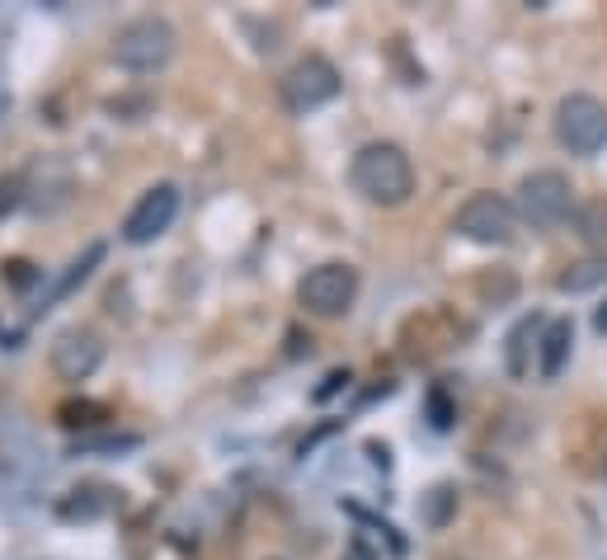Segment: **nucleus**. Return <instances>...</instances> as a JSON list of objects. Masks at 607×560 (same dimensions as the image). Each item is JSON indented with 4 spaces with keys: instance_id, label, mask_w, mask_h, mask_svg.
<instances>
[{
    "instance_id": "12",
    "label": "nucleus",
    "mask_w": 607,
    "mask_h": 560,
    "mask_svg": "<svg viewBox=\"0 0 607 560\" xmlns=\"http://www.w3.org/2000/svg\"><path fill=\"white\" fill-rule=\"evenodd\" d=\"M603 283H607V255H588V259L570 264V269L556 278L560 292H594V288H603Z\"/></svg>"
},
{
    "instance_id": "3",
    "label": "nucleus",
    "mask_w": 607,
    "mask_h": 560,
    "mask_svg": "<svg viewBox=\"0 0 607 560\" xmlns=\"http://www.w3.org/2000/svg\"><path fill=\"white\" fill-rule=\"evenodd\" d=\"M358 298V269L353 264H316L302 283H297V302L306 316H316V320H335V316H349V306Z\"/></svg>"
},
{
    "instance_id": "4",
    "label": "nucleus",
    "mask_w": 607,
    "mask_h": 560,
    "mask_svg": "<svg viewBox=\"0 0 607 560\" xmlns=\"http://www.w3.org/2000/svg\"><path fill=\"white\" fill-rule=\"evenodd\" d=\"M556 142L570 155H598L607 147V104L594 95H565L556 104Z\"/></svg>"
},
{
    "instance_id": "10",
    "label": "nucleus",
    "mask_w": 607,
    "mask_h": 560,
    "mask_svg": "<svg viewBox=\"0 0 607 560\" xmlns=\"http://www.w3.org/2000/svg\"><path fill=\"white\" fill-rule=\"evenodd\" d=\"M570 345H574V325L560 316V320H547L537 335V372L541 377H560V368L570 363Z\"/></svg>"
},
{
    "instance_id": "6",
    "label": "nucleus",
    "mask_w": 607,
    "mask_h": 560,
    "mask_svg": "<svg viewBox=\"0 0 607 560\" xmlns=\"http://www.w3.org/2000/svg\"><path fill=\"white\" fill-rule=\"evenodd\" d=\"M453 231L471 245H509L513 231H518V208L500 194H476L457 208Z\"/></svg>"
},
{
    "instance_id": "7",
    "label": "nucleus",
    "mask_w": 607,
    "mask_h": 560,
    "mask_svg": "<svg viewBox=\"0 0 607 560\" xmlns=\"http://www.w3.org/2000/svg\"><path fill=\"white\" fill-rule=\"evenodd\" d=\"M278 90H283V104L292 108V114H311V108L330 104L339 95V71L325 57H302V61L288 67Z\"/></svg>"
},
{
    "instance_id": "1",
    "label": "nucleus",
    "mask_w": 607,
    "mask_h": 560,
    "mask_svg": "<svg viewBox=\"0 0 607 560\" xmlns=\"http://www.w3.org/2000/svg\"><path fill=\"white\" fill-rule=\"evenodd\" d=\"M353 189L377 208H400L415 194V165L396 142H367L349 165Z\"/></svg>"
},
{
    "instance_id": "16",
    "label": "nucleus",
    "mask_w": 607,
    "mask_h": 560,
    "mask_svg": "<svg viewBox=\"0 0 607 560\" xmlns=\"http://www.w3.org/2000/svg\"><path fill=\"white\" fill-rule=\"evenodd\" d=\"M57 415H61V424H67V429H81V424H100L108 410L95 406V400H67V406H61Z\"/></svg>"
},
{
    "instance_id": "20",
    "label": "nucleus",
    "mask_w": 607,
    "mask_h": 560,
    "mask_svg": "<svg viewBox=\"0 0 607 560\" xmlns=\"http://www.w3.org/2000/svg\"><path fill=\"white\" fill-rule=\"evenodd\" d=\"M594 325H598V335H607V306H598V316H594Z\"/></svg>"
},
{
    "instance_id": "9",
    "label": "nucleus",
    "mask_w": 607,
    "mask_h": 560,
    "mask_svg": "<svg viewBox=\"0 0 607 560\" xmlns=\"http://www.w3.org/2000/svg\"><path fill=\"white\" fill-rule=\"evenodd\" d=\"M48 363L61 382H85V377H95V368L104 363V339L95 330H61L52 339Z\"/></svg>"
},
{
    "instance_id": "17",
    "label": "nucleus",
    "mask_w": 607,
    "mask_h": 560,
    "mask_svg": "<svg viewBox=\"0 0 607 560\" xmlns=\"http://www.w3.org/2000/svg\"><path fill=\"white\" fill-rule=\"evenodd\" d=\"M453 504H457V494H453V490H447V486H433V490H429V500H424V523L443 527V523H447V513H453Z\"/></svg>"
},
{
    "instance_id": "8",
    "label": "nucleus",
    "mask_w": 607,
    "mask_h": 560,
    "mask_svg": "<svg viewBox=\"0 0 607 560\" xmlns=\"http://www.w3.org/2000/svg\"><path fill=\"white\" fill-rule=\"evenodd\" d=\"M175 212H179V189H175V184H151V189L137 198V208L128 212V222H122V241H128V245H151L155 236H165V231H170Z\"/></svg>"
},
{
    "instance_id": "15",
    "label": "nucleus",
    "mask_w": 607,
    "mask_h": 560,
    "mask_svg": "<svg viewBox=\"0 0 607 560\" xmlns=\"http://www.w3.org/2000/svg\"><path fill=\"white\" fill-rule=\"evenodd\" d=\"M108 509V500H104V490H71V500H61V518H100V513Z\"/></svg>"
},
{
    "instance_id": "2",
    "label": "nucleus",
    "mask_w": 607,
    "mask_h": 560,
    "mask_svg": "<svg viewBox=\"0 0 607 560\" xmlns=\"http://www.w3.org/2000/svg\"><path fill=\"white\" fill-rule=\"evenodd\" d=\"M179 48V38H175V28H170V20H161V14H142V20H132V24H122L118 34H114V61L118 67H128V71H161L170 67V57H175Z\"/></svg>"
},
{
    "instance_id": "18",
    "label": "nucleus",
    "mask_w": 607,
    "mask_h": 560,
    "mask_svg": "<svg viewBox=\"0 0 607 560\" xmlns=\"http://www.w3.org/2000/svg\"><path fill=\"white\" fill-rule=\"evenodd\" d=\"M453 419H457L453 400H447L443 386H433V392H429V424H433V429H453Z\"/></svg>"
},
{
    "instance_id": "19",
    "label": "nucleus",
    "mask_w": 607,
    "mask_h": 560,
    "mask_svg": "<svg viewBox=\"0 0 607 560\" xmlns=\"http://www.w3.org/2000/svg\"><path fill=\"white\" fill-rule=\"evenodd\" d=\"M345 382H349V372H345V368H339V372H330V377H325V386H316V400H330V396H335Z\"/></svg>"
},
{
    "instance_id": "13",
    "label": "nucleus",
    "mask_w": 607,
    "mask_h": 560,
    "mask_svg": "<svg viewBox=\"0 0 607 560\" xmlns=\"http://www.w3.org/2000/svg\"><path fill=\"white\" fill-rule=\"evenodd\" d=\"M100 264H104V241H95V245H85V250H81V255L71 259V269H67V273L57 278V288H52V302H61V298H71V292L81 288L85 278H90V273L100 269Z\"/></svg>"
},
{
    "instance_id": "11",
    "label": "nucleus",
    "mask_w": 607,
    "mask_h": 560,
    "mask_svg": "<svg viewBox=\"0 0 607 560\" xmlns=\"http://www.w3.org/2000/svg\"><path fill=\"white\" fill-rule=\"evenodd\" d=\"M537 335H541V316H523V320L509 330V349H504L509 377H527V349L537 345Z\"/></svg>"
},
{
    "instance_id": "5",
    "label": "nucleus",
    "mask_w": 607,
    "mask_h": 560,
    "mask_svg": "<svg viewBox=\"0 0 607 560\" xmlns=\"http://www.w3.org/2000/svg\"><path fill=\"white\" fill-rule=\"evenodd\" d=\"M570 212H574V184L560 175V170H533V175H523V184H518V217L523 222L551 231V226L565 222Z\"/></svg>"
},
{
    "instance_id": "14",
    "label": "nucleus",
    "mask_w": 607,
    "mask_h": 560,
    "mask_svg": "<svg viewBox=\"0 0 607 560\" xmlns=\"http://www.w3.org/2000/svg\"><path fill=\"white\" fill-rule=\"evenodd\" d=\"M574 236L588 241V245L607 241V198H594V203L574 208Z\"/></svg>"
}]
</instances>
